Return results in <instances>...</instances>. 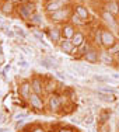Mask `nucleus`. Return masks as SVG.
<instances>
[{
	"instance_id": "nucleus-1",
	"label": "nucleus",
	"mask_w": 119,
	"mask_h": 132,
	"mask_svg": "<svg viewBox=\"0 0 119 132\" xmlns=\"http://www.w3.org/2000/svg\"><path fill=\"white\" fill-rule=\"evenodd\" d=\"M71 14H73V9L71 6H65L63 9L55 11V13H51V14H46V18L51 21V24H65V23H69Z\"/></svg>"
},
{
	"instance_id": "nucleus-2",
	"label": "nucleus",
	"mask_w": 119,
	"mask_h": 132,
	"mask_svg": "<svg viewBox=\"0 0 119 132\" xmlns=\"http://www.w3.org/2000/svg\"><path fill=\"white\" fill-rule=\"evenodd\" d=\"M65 103H66V97L60 96L59 93L48 94V98H46V104H48V108L51 110L52 112H60L59 110L63 108Z\"/></svg>"
},
{
	"instance_id": "nucleus-3",
	"label": "nucleus",
	"mask_w": 119,
	"mask_h": 132,
	"mask_svg": "<svg viewBox=\"0 0 119 132\" xmlns=\"http://www.w3.org/2000/svg\"><path fill=\"white\" fill-rule=\"evenodd\" d=\"M15 11H17V14H18V17H20V18H23L24 21H30L31 15L35 13V4L31 3V2L20 3V4H17Z\"/></svg>"
},
{
	"instance_id": "nucleus-4",
	"label": "nucleus",
	"mask_w": 119,
	"mask_h": 132,
	"mask_svg": "<svg viewBox=\"0 0 119 132\" xmlns=\"http://www.w3.org/2000/svg\"><path fill=\"white\" fill-rule=\"evenodd\" d=\"M99 15H101V20L106 24V28L111 30L112 32H119V28L116 24V17L114 14H111L109 11H106L104 7H101V11H99Z\"/></svg>"
},
{
	"instance_id": "nucleus-5",
	"label": "nucleus",
	"mask_w": 119,
	"mask_h": 132,
	"mask_svg": "<svg viewBox=\"0 0 119 132\" xmlns=\"http://www.w3.org/2000/svg\"><path fill=\"white\" fill-rule=\"evenodd\" d=\"M46 35L49 37V39L55 45H58L62 41V27L59 24H51V26L46 28Z\"/></svg>"
},
{
	"instance_id": "nucleus-6",
	"label": "nucleus",
	"mask_w": 119,
	"mask_h": 132,
	"mask_svg": "<svg viewBox=\"0 0 119 132\" xmlns=\"http://www.w3.org/2000/svg\"><path fill=\"white\" fill-rule=\"evenodd\" d=\"M116 35L115 32H112L111 30H108L106 27L102 28V48L104 49H109L116 44Z\"/></svg>"
},
{
	"instance_id": "nucleus-7",
	"label": "nucleus",
	"mask_w": 119,
	"mask_h": 132,
	"mask_svg": "<svg viewBox=\"0 0 119 132\" xmlns=\"http://www.w3.org/2000/svg\"><path fill=\"white\" fill-rule=\"evenodd\" d=\"M28 104L31 108H34L35 111H43L45 108V103H43V96H39L36 93H31L30 98H28Z\"/></svg>"
},
{
	"instance_id": "nucleus-8",
	"label": "nucleus",
	"mask_w": 119,
	"mask_h": 132,
	"mask_svg": "<svg viewBox=\"0 0 119 132\" xmlns=\"http://www.w3.org/2000/svg\"><path fill=\"white\" fill-rule=\"evenodd\" d=\"M31 83V89H32V93H36L39 96H43L45 94V79L39 76H34L32 79L30 80Z\"/></svg>"
},
{
	"instance_id": "nucleus-9",
	"label": "nucleus",
	"mask_w": 119,
	"mask_h": 132,
	"mask_svg": "<svg viewBox=\"0 0 119 132\" xmlns=\"http://www.w3.org/2000/svg\"><path fill=\"white\" fill-rule=\"evenodd\" d=\"M59 49H60L63 53H67V55H73V56H77V48L73 45L71 39H65L62 38V41L58 44Z\"/></svg>"
},
{
	"instance_id": "nucleus-10",
	"label": "nucleus",
	"mask_w": 119,
	"mask_h": 132,
	"mask_svg": "<svg viewBox=\"0 0 119 132\" xmlns=\"http://www.w3.org/2000/svg\"><path fill=\"white\" fill-rule=\"evenodd\" d=\"M71 9H73V13L80 15L86 23L90 20V10L87 9L86 4H83V3H73V4H71Z\"/></svg>"
},
{
	"instance_id": "nucleus-11",
	"label": "nucleus",
	"mask_w": 119,
	"mask_h": 132,
	"mask_svg": "<svg viewBox=\"0 0 119 132\" xmlns=\"http://www.w3.org/2000/svg\"><path fill=\"white\" fill-rule=\"evenodd\" d=\"M99 63L105 65V66H114V65H116V61H115V56L112 53H109L106 49L102 48L99 51Z\"/></svg>"
},
{
	"instance_id": "nucleus-12",
	"label": "nucleus",
	"mask_w": 119,
	"mask_h": 132,
	"mask_svg": "<svg viewBox=\"0 0 119 132\" xmlns=\"http://www.w3.org/2000/svg\"><path fill=\"white\" fill-rule=\"evenodd\" d=\"M31 93H32L31 83H30L28 80H23V81L20 83V86H18V94H20V97H21L23 100H25V101H28Z\"/></svg>"
},
{
	"instance_id": "nucleus-13",
	"label": "nucleus",
	"mask_w": 119,
	"mask_h": 132,
	"mask_svg": "<svg viewBox=\"0 0 119 132\" xmlns=\"http://www.w3.org/2000/svg\"><path fill=\"white\" fill-rule=\"evenodd\" d=\"M99 51L101 49L97 46H91V49L83 56V59L88 63H99Z\"/></svg>"
},
{
	"instance_id": "nucleus-14",
	"label": "nucleus",
	"mask_w": 119,
	"mask_h": 132,
	"mask_svg": "<svg viewBox=\"0 0 119 132\" xmlns=\"http://www.w3.org/2000/svg\"><path fill=\"white\" fill-rule=\"evenodd\" d=\"M60 27H62V38H65V39H71L77 31V28L71 23H65Z\"/></svg>"
},
{
	"instance_id": "nucleus-15",
	"label": "nucleus",
	"mask_w": 119,
	"mask_h": 132,
	"mask_svg": "<svg viewBox=\"0 0 119 132\" xmlns=\"http://www.w3.org/2000/svg\"><path fill=\"white\" fill-rule=\"evenodd\" d=\"M43 7H45V13L46 14H51V13H55V11L63 9L65 4L62 2H59V0H48Z\"/></svg>"
},
{
	"instance_id": "nucleus-16",
	"label": "nucleus",
	"mask_w": 119,
	"mask_h": 132,
	"mask_svg": "<svg viewBox=\"0 0 119 132\" xmlns=\"http://www.w3.org/2000/svg\"><path fill=\"white\" fill-rule=\"evenodd\" d=\"M15 9H17V6H15L13 2H10V0H3V2L0 3V11L6 15H13Z\"/></svg>"
},
{
	"instance_id": "nucleus-17",
	"label": "nucleus",
	"mask_w": 119,
	"mask_h": 132,
	"mask_svg": "<svg viewBox=\"0 0 119 132\" xmlns=\"http://www.w3.org/2000/svg\"><path fill=\"white\" fill-rule=\"evenodd\" d=\"M102 28L104 27H97L93 31V38H91L93 45L99 49H102Z\"/></svg>"
},
{
	"instance_id": "nucleus-18",
	"label": "nucleus",
	"mask_w": 119,
	"mask_h": 132,
	"mask_svg": "<svg viewBox=\"0 0 119 132\" xmlns=\"http://www.w3.org/2000/svg\"><path fill=\"white\" fill-rule=\"evenodd\" d=\"M102 7H104L106 11H109L111 14H114L115 17L119 15V0H109V2L104 3Z\"/></svg>"
},
{
	"instance_id": "nucleus-19",
	"label": "nucleus",
	"mask_w": 119,
	"mask_h": 132,
	"mask_svg": "<svg viewBox=\"0 0 119 132\" xmlns=\"http://www.w3.org/2000/svg\"><path fill=\"white\" fill-rule=\"evenodd\" d=\"M86 41H87L86 34H84L81 30H77V31H76V34H74V37L71 38V42H73V45L76 46V48L81 46L84 42H86Z\"/></svg>"
},
{
	"instance_id": "nucleus-20",
	"label": "nucleus",
	"mask_w": 119,
	"mask_h": 132,
	"mask_svg": "<svg viewBox=\"0 0 119 132\" xmlns=\"http://www.w3.org/2000/svg\"><path fill=\"white\" fill-rule=\"evenodd\" d=\"M58 86H59V83L55 79H52V77H45V93H48V94L56 93V87Z\"/></svg>"
},
{
	"instance_id": "nucleus-21",
	"label": "nucleus",
	"mask_w": 119,
	"mask_h": 132,
	"mask_svg": "<svg viewBox=\"0 0 119 132\" xmlns=\"http://www.w3.org/2000/svg\"><path fill=\"white\" fill-rule=\"evenodd\" d=\"M39 65L43 66L46 69H51V68H56V59L53 56H43V58L39 59Z\"/></svg>"
},
{
	"instance_id": "nucleus-22",
	"label": "nucleus",
	"mask_w": 119,
	"mask_h": 132,
	"mask_svg": "<svg viewBox=\"0 0 119 132\" xmlns=\"http://www.w3.org/2000/svg\"><path fill=\"white\" fill-rule=\"evenodd\" d=\"M69 23H71V24H73V26L74 27H84V26H86V21H84L83 20V18H81L80 17V15H77L76 13H73V14H71V17H70V20H69Z\"/></svg>"
},
{
	"instance_id": "nucleus-23",
	"label": "nucleus",
	"mask_w": 119,
	"mask_h": 132,
	"mask_svg": "<svg viewBox=\"0 0 119 132\" xmlns=\"http://www.w3.org/2000/svg\"><path fill=\"white\" fill-rule=\"evenodd\" d=\"M109 118H111V111L109 110H101V112L98 114V124L109 122Z\"/></svg>"
},
{
	"instance_id": "nucleus-24",
	"label": "nucleus",
	"mask_w": 119,
	"mask_h": 132,
	"mask_svg": "<svg viewBox=\"0 0 119 132\" xmlns=\"http://www.w3.org/2000/svg\"><path fill=\"white\" fill-rule=\"evenodd\" d=\"M30 20H31V24H35V26H42V23H43V17L39 13H36V11L31 15Z\"/></svg>"
},
{
	"instance_id": "nucleus-25",
	"label": "nucleus",
	"mask_w": 119,
	"mask_h": 132,
	"mask_svg": "<svg viewBox=\"0 0 119 132\" xmlns=\"http://www.w3.org/2000/svg\"><path fill=\"white\" fill-rule=\"evenodd\" d=\"M13 30H14V32H15V37H18V38H21V39L27 38L28 34H27V31L24 30V28H21V27H18V26H14Z\"/></svg>"
},
{
	"instance_id": "nucleus-26",
	"label": "nucleus",
	"mask_w": 119,
	"mask_h": 132,
	"mask_svg": "<svg viewBox=\"0 0 119 132\" xmlns=\"http://www.w3.org/2000/svg\"><path fill=\"white\" fill-rule=\"evenodd\" d=\"M71 70H74V72H76V75H79V76H87V75H88V72H87L86 69L81 68V66H77V65L71 66Z\"/></svg>"
},
{
	"instance_id": "nucleus-27",
	"label": "nucleus",
	"mask_w": 119,
	"mask_h": 132,
	"mask_svg": "<svg viewBox=\"0 0 119 132\" xmlns=\"http://www.w3.org/2000/svg\"><path fill=\"white\" fill-rule=\"evenodd\" d=\"M93 79L95 81H101V83H106V81H111L108 76H104V75H94Z\"/></svg>"
},
{
	"instance_id": "nucleus-28",
	"label": "nucleus",
	"mask_w": 119,
	"mask_h": 132,
	"mask_svg": "<svg viewBox=\"0 0 119 132\" xmlns=\"http://www.w3.org/2000/svg\"><path fill=\"white\" fill-rule=\"evenodd\" d=\"M98 132H111V125H109V122L98 124Z\"/></svg>"
},
{
	"instance_id": "nucleus-29",
	"label": "nucleus",
	"mask_w": 119,
	"mask_h": 132,
	"mask_svg": "<svg viewBox=\"0 0 119 132\" xmlns=\"http://www.w3.org/2000/svg\"><path fill=\"white\" fill-rule=\"evenodd\" d=\"M97 96H98L102 101H111L112 100V96H109L108 93H104V92H97Z\"/></svg>"
},
{
	"instance_id": "nucleus-30",
	"label": "nucleus",
	"mask_w": 119,
	"mask_h": 132,
	"mask_svg": "<svg viewBox=\"0 0 119 132\" xmlns=\"http://www.w3.org/2000/svg\"><path fill=\"white\" fill-rule=\"evenodd\" d=\"M106 51H108L109 53H112V55H116V53H119V42H116L114 46H112V48H109V49H106Z\"/></svg>"
},
{
	"instance_id": "nucleus-31",
	"label": "nucleus",
	"mask_w": 119,
	"mask_h": 132,
	"mask_svg": "<svg viewBox=\"0 0 119 132\" xmlns=\"http://www.w3.org/2000/svg\"><path fill=\"white\" fill-rule=\"evenodd\" d=\"M4 30V34H6V37H8V38H14L15 37V32H14V30H10V28H3Z\"/></svg>"
},
{
	"instance_id": "nucleus-32",
	"label": "nucleus",
	"mask_w": 119,
	"mask_h": 132,
	"mask_svg": "<svg viewBox=\"0 0 119 132\" xmlns=\"http://www.w3.org/2000/svg\"><path fill=\"white\" fill-rule=\"evenodd\" d=\"M20 49L23 52H25L27 55H32V48H30V46H25V45H21Z\"/></svg>"
},
{
	"instance_id": "nucleus-33",
	"label": "nucleus",
	"mask_w": 119,
	"mask_h": 132,
	"mask_svg": "<svg viewBox=\"0 0 119 132\" xmlns=\"http://www.w3.org/2000/svg\"><path fill=\"white\" fill-rule=\"evenodd\" d=\"M34 37H35V38H36V39H38V41H39V42H41V44H42V45H45V44H46V42H45V41H43V38H42V35H41V34H39V32H36V31H35V32H34Z\"/></svg>"
},
{
	"instance_id": "nucleus-34",
	"label": "nucleus",
	"mask_w": 119,
	"mask_h": 132,
	"mask_svg": "<svg viewBox=\"0 0 119 132\" xmlns=\"http://www.w3.org/2000/svg\"><path fill=\"white\" fill-rule=\"evenodd\" d=\"M31 132H48V131H46L43 127H34L32 129H31Z\"/></svg>"
},
{
	"instance_id": "nucleus-35",
	"label": "nucleus",
	"mask_w": 119,
	"mask_h": 132,
	"mask_svg": "<svg viewBox=\"0 0 119 132\" xmlns=\"http://www.w3.org/2000/svg\"><path fill=\"white\" fill-rule=\"evenodd\" d=\"M93 119H94V118H93V115H91V114H88L86 118H84V122L90 125V124H93Z\"/></svg>"
},
{
	"instance_id": "nucleus-36",
	"label": "nucleus",
	"mask_w": 119,
	"mask_h": 132,
	"mask_svg": "<svg viewBox=\"0 0 119 132\" xmlns=\"http://www.w3.org/2000/svg\"><path fill=\"white\" fill-rule=\"evenodd\" d=\"M18 66H20V68H28V62L27 61H23V59H21V61H18Z\"/></svg>"
},
{
	"instance_id": "nucleus-37",
	"label": "nucleus",
	"mask_w": 119,
	"mask_h": 132,
	"mask_svg": "<svg viewBox=\"0 0 119 132\" xmlns=\"http://www.w3.org/2000/svg\"><path fill=\"white\" fill-rule=\"evenodd\" d=\"M56 132H74L71 128H60V129H58Z\"/></svg>"
},
{
	"instance_id": "nucleus-38",
	"label": "nucleus",
	"mask_w": 119,
	"mask_h": 132,
	"mask_svg": "<svg viewBox=\"0 0 119 132\" xmlns=\"http://www.w3.org/2000/svg\"><path fill=\"white\" fill-rule=\"evenodd\" d=\"M59 2H62L65 6H70L71 3H73V0H59Z\"/></svg>"
},
{
	"instance_id": "nucleus-39",
	"label": "nucleus",
	"mask_w": 119,
	"mask_h": 132,
	"mask_svg": "<svg viewBox=\"0 0 119 132\" xmlns=\"http://www.w3.org/2000/svg\"><path fill=\"white\" fill-rule=\"evenodd\" d=\"M56 75H58L59 77H62V79H63V77L66 76V75H63V73H62V72H56Z\"/></svg>"
},
{
	"instance_id": "nucleus-40",
	"label": "nucleus",
	"mask_w": 119,
	"mask_h": 132,
	"mask_svg": "<svg viewBox=\"0 0 119 132\" xmlns=\"http://www.w3.org/2000/svg\"><path fill=\"white\" fill-rule=\"evenodd\" d=\"M115 61H116V65H119V53L115 55Z\"/></svg>"
},
{
	"instance_id": "nucleus-41",
	"label": "nucleus",
	"mask_w": 119,
	"mask_h": 132,
	"mask_svg": "<svg viewBox=\"0 0 119 132\" xmlns=\"http://www.w3.org/2000/svg\"><path fill=\"white\" fill-rule=\"evenodd\" d=\"M23 125H24V122H23V121H18V122H17V128L23 127Z\"/></svg>"
},
{
	"instance_id": "nucleus-42",
	"label": "nucleus",
	"mask_w": 119,
	"mask_h": 132,
	"mask_svg": "<svg viewBox=\"0 0 119 132\" xmlns=\"http://www.w3.org/2000/svg\"><path fill=\"white\" fill-rule=\"evenodd\" d=\"M7 129H6V128H0V132H6Z\"/></svg>"
},
{
	"instance_id": "nucleus-43",
	"label": "nucleus",
	"mask_w": 119,
	"mask_h": 132,
	"mask_svg": "<svg viewBox=\"0 0 119 132\" xmlns=\"http://www.w3.org/2000/svg\"><path fill=\"white\" fill-rule=\"evenodd\" d=\"M116 24H118V28H119V15L116 17Z\"/></svg>"
},
{
	"instance_id": "nucleus-44",
	"label": "nucleus",
	"mask_w": 119,
	"mask_h": 132,
	"mask_svg": "<svg viewBox=\"0 0 119 132\" xmlns=\"http://www.w3.org/2000/svg\"><path fill=\"white\" fill-rule=\"evenodd\" d=\"M116 128H118V132H119V119H118V124H116Z\"/></svg>"
},
{
	"instance_id": "nucleus-45",
	"label": "nucleus",
	"mask_w": 119,
	"mask_h": 132,
	"mask_svg": "<svg viewBox=\"0 0 119 132\" xmlns=\"http://www.w3.org/2000/svg\"><path fill=\"white\" fill-rule=\"evenodd\" d=\"M102 2H104V3H106V2H109V0H102Z\"/></svg>"
},
{
	"instance_id": "nucleus-46",
	"label": "nucleus",
	"mask_w": 119,
	"mask_h": 132,
	"mask_svg": "<svg viewBox=\"0 0 119 132\" xmlns=\"http://www.w3.org/2000/svg\"><path fill=\"white\" fill-rule=\"evenodd\" d=\"M0 122H2V115H0Z\"/></svg>"
},
{
	"instance_id": "nucleus-47",
	"label": "nucleus",
	"mask_w": 119,
	"mask_h": 132,
	"mask_svg": "<svg viewBox=\"0 0 119 132\" xmlns=\"http://www.w3.org/2000/svg\"><path fill=\"white\" fill-rule=\"evenodd\" d=\"M49 132H53V131H49Z\"/></svg>"
}]
</instances>
